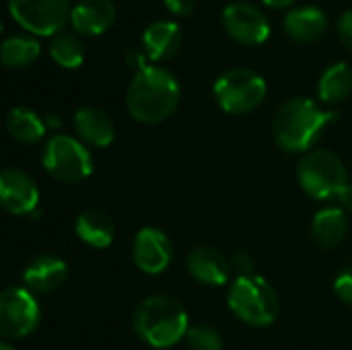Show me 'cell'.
<instances>
[{
	"label": "cell",
	"instance_id": "1",
	"mask_svg": "<svg viewBox=\"0 0 352 350\" xmlns=\"http://www.w3.org/2000/svg\"><path fill=\"white\" fill-rule=\"evenodd\" d=\"M182 87L177 78L161 66H146L136 72L126 91L128 113L140 124H161L179 105Z\"/></svg>",
	"mask_w": 352,
	"mask_h": 350
},
{
	"label": "cell",
	"instance_id": "2",
	"mask_svg": "<svg viewBox=\"0 0 352 350\" xmlns=\"http://www.w3.org/2000/svg\"><path fill=\"white\" fill-rule=\"evenodd\" d=\"M336 118L334 111L324 109L314 99H289L274 118L272 134L276 144L287 153H309L324 128Z\"/></svg>",
	"mask_w": 352,
	"mask_h": 350
},
{
	"label": "cell",
	"instance_id": "3",
	"mask_svg": "<svg viewBox=\"0 0 352 350\" xmlns=\"http://www.w3.org/2000/svg\"><path fill=\"white\" fill-rule=\"evenodd\" d=\"M134 332L153 349H171L186 338L190 324L179 301L169 295L146 297L132 316Z\"/></svg>",
	"mask_w": 352,
	"mask_h": 350
},
{
	"label": "cell",
	"instance_id": "4",
	"mask_svg": "<svg viewBox=\"0 0 352 350\" xmlns=\"http://www.w3.org/2000/svg\"><path fill=\"white\" fill-rule=\"evenodd\" d=\"M229 309L248 326L266 328L276 322L280 301L272 285L258 276H237L229 291Z\"/></svg>",
	"mask_w": 352,
	"mask_h": 350
},
{
	"label": "cell",
	"instance_id": "5",
	"mask_svg": "<svg viewBox=\"0 0 352 350\" xmlns=\"http://www.w3.org/2000/svg\"><path fill=\"white\" fill-rule=\"evenodd\" d=\"M297 177L303 192L316 200L338 198V194L349 186V173L342 159L328 149H314L303 155Z\"/></svg>",
	"mask_w": 352,
	"mask_h": 350
},
{
	"label": "cell",
	"instance_id": "6",
	"mask_svg": "<svg viewBox=\"0 0 352 350\" xmlns=\"http://www.w3.org/2000/svg\"><path fill=\"white\" fill-rule=\"evenodd\" d=\"M219 107L231 116H241L258 109L266 99L268 85L264 76L250 68L225 70L212 85Z\"/></svg>",
	"mask_w": 352,
	"mask_h": 350
},
{
	"label": "cell",
	"instance_id": "7",
	"mask_svg": "<svg viewBox=\"0 0 352 350\" xmlns=\"http://www.w3.org/2000/svg\"><path fill=\"white\" fill-rule=\"evenodd\" d=\"M41 163L43 169L62 184H78L93 173L89 149L82 140L68 134H56L45 142Z\"/></svg>",
	"mask_w": 352,
	"mask_h": 350
},
{
	"label": "cell",
	"instance_id": "8",
	"mask_svg": "<svg viewBox=\"0 0 352 350\" xmlns=\"http://www.w3.org/2000/svg\"><path fill=\"white\" fill-rule=\"evenodd\" d=\"M68 0H8V12L25 31L41 37H54L70 19Z\"/></svg>",
	"mask_w": 352,
	"mask_h": 350
},
{
	"label": "cell",
	"instance_id": "9",
	"mask_svg": "<svg viewBox=\"0 0 352 350\" xmlns=\"http://www.w3.org/2000/svg\"><path fill=\"white\" fill-rule=\"evenodd\" d=\"M39 303L27 287H8L0 295V334L4 340H21L39 324Z\"/></svg>",
	"mask_w": 352,
	"mask_h": 350
},
{
	"label": "cell",
	"instance_id": "10",
	"mask_svg": "<svg viewBox=\"0 0 352 350\" xmlns=\"http://www.w3.org/2000/svg\"><path fill=\"white\" fill-rule=\"evenodd\" d=\"M223 27L231 39L243 45H260L270 37V23L264 10L252 2H231L223 10Z\"/></svg>",
	"mask_w": 352,
	"mask_h": 350
},
{
	"label": "cell",
	"instance_id": "11",
	"mask_svg": "<svg viewBox=\"0 0 352 350\" xmlns=\"http://www.w3.org/2000/svg\"><path fill=\"white\" fill-rule=\"evenodd\" d=\"M173 248L169 237L157 227H142L132 243V260L144 274H161L169 268Z\"/></svg>",
	"mask_w": 352,
	"mask_h": 350
},
{
	"label": "cell",
	"instance_id": "12",
	"mask_svg": "<svg viewBox=\"0 0 352 350\" xmlns=\"http://www.w3.org/2000/svg\"><path fill=\"white\" fill-rule=\"evenodd\" d=\"M0 204L10 215H31L39 204L35 179L19 167L4 169L0 173Z\"/></svg>",
	"mask_w": 352,
	"mask_h": 350
},
{
	"label": "cell",
	"instance_id": "13",
	"mask_svg": "<svg viewBox=\"0 0 352 350\" xmlns=\"http://www.w3.org/2000/svg\"><path fill=\"white\" fill-rule=\"evenodd\" d=\"M68 278V266L58 256H37L23 272V283L33 293H54Z\"/></svg>",
	"mask_w": 352,
	"mask_h": 350
},
{
	"label": "cell",
	"instance_id": "14",
	"mask_svg": "<svg viewBox=\"0 0 352 350\" xmlns=\"http://www.w3.org/2000/svg\"><path fill=\"white\" fill-rule=\"evenodd\" d=\"M190 274L206 287H223L231 276V262L214 248H194L188 256Z\"/></svg>",
	"mask_w": 352,
	"mask_h": 350
},
{
	"label": "cell",
	"instance_id": "15",
	"mask_svg": "<svg viewBox=\"0 0 352 350\" xmlns=\"http://www.w3.org/2000/svg\"><path fill=\"white\" fill-rule=\"evenodd\" d=\"M116 21V4L111 0H80L70 10V23L76 33L95 37L105 33Z\"/></svg>",
	"mask_w": 352,
	"mask_h": 350
},
{
	"label": "cell",
	"instance_id": "16",
	"mask_svg": "<svg viewBox=\"0 0 352 350\" xmlns=\"http://www.w3.org/2000/svg\"><path fill=\"white\" fill-rule=\"evenodd\" d=\"M74 132L85 144L107 149L116 138V126L107 111L99 107H80L74 113Z\"/></svg>",
	"mask_w": 352,
	"mask_h": 350
},
{
	"label": "cell",
	"instance_id": "17",
	"mask_svg": "<svg viewBox=\"0 0 352 350\" xmlns=\"http://www.w3.org/2000/svg\"><path fill=\"white\" fill-rule=\"evenodd\" d=\"M184 41V33L175 21H155L142 33L144 54L153 62H163L173 58Z\"/></svg>",
	"mask_w": 352,
	"mask_h": 350
},
{
	"label": "cell",
	"instance_id": "18",
	"mask_svg": "<svg viewBox=\"0 0 352 350\" xmlns=\"http://www.w3.org/2000/svg\"><path fill=\"white\" fill-rule=\"evenodd\" d=\"M285 31L293 41L309 43L324 35L328 29V17L318 6H299L291 8L285 14Z\"/></svg>",
	"mask_w": 352,
	"mask_h": 350
},
{
	"label": "cell",
	"instance_id": "19",
	"mask_svg": "<svg viewBox=\"0 0 352 350\" xmlns=\"http://www.w3.org/2000/svg\"><path fill=\"white\" fill-rule=\"evenodd\" d=\"M74 233L82 243L95 250H105L116 237V225L103 210L91 208L78 215L74 223Z\"/></svg>",
	"mask_w": 352,
	"mask_h": 350
},
{
	"label": "cell",
	"instance_id": "20",
	"mask_svg": "<svg viewBox=\"0 0 352 350\" xmlns=\"http://www.w3.org/2000/svg\"><path fill=\"white\" fill-rule=\"evenodd\" d=\"M346 229H349L346 215L338 206H330V208L320 210L311 223V233H314L316 243L320 248H326V250L340 245L342 239L346 237Z\"/></svg>",
	"mask_w": 352,
	"mask_h": 350
},
{
	"label": "cell",
	"instance_id": "21",
	"mask_svg": "<svg viewBox=\"0 0 352 350\" xmlns=\"http://www.w3.org/2000/svg\"><path fill=\"white\" fill-rule=\"evenodd\" d=\"M352 93V68L346 62H336L324 70L318 83V95L326 105H336Z\"/></svg>",
	"mask_w": 352,
	"mask_h": 350
},
{
	"label": "cell",
	"instance_id": "22",
	"mask_svg": "<svg viewBox=\"0 0 352 350\" xmlns=\"http://www.w3.org/2000/svg\"><path fill=\"white\" fill-rule=\"evenodd\" d=\"M47 124L29 107H12L6 113V130L8 134L25 144H33L45 136Z\"/></svg>",
	"mask_w": 352,
	"mask_h": 350
},
{
	"label": "cell",
	"instance_id": "23",
	"mask_svg": "<svg viewBox=\"0 0 352 350\" xmlns=\"http://www.w3.org/2000/svg\"><path fill=\"white\" fill-rule=\"evenodd\" d=\"M41 54V45L31 35H10L0 45V60L8 68H25Z\"/></svg>",
	"mask_w": 352,
	"mask_h": 350
},
{
	"label": "cell",
	"instance_id": "24",
	"mask_svg": "<svg viewBox=\"0 0 352 350\" xmlns=\"http://www.w3.org/2000/svg\"><path fill=\"white\" fill-rule=\"evenodd\" d=\"M50 56L58 66L74 70L85 62V45L76 33L60 31L50 41Z\"/></svg>",
	"mask_w": 352,
	"mask_h": 350
},
{
	"label": "cell",
	"instance_id": "25",
	"mask_svg": "<svg viewBox=\"0 0 352 350\" xmlns=\"http://www.w3.org/2000/svg\"><path fill=\"white\" fill-rule=\"evenodd\" d=\"M186 342L190 350H221L223 349V336L217 328L208 324L192 326L186 334Z\"/></svg>",
	"mask_w": 352,
	"mask_h": 350
},
{
	"label": "cell",
	"instance_id": "26",
	"mask_svg": "<svg viewBox=\"0 0 352 350\" xmlns=\"http://www.w3.org/2000/svg\"><path fill=\"white\" fill-rule=\"evenodd\" d=\"M334 291H336V295H338L344 303L352 305V266L344 268V270L336 276V281H334Z\"/></svg>",
	"mask_w": 352,
	"mask_h": 350
},
{
	"label": "cell",
	"instance_id": "27",
	"mask_svg": "<svg viewBox=\"0 0 352 350\" xmlns=\"http://www.w3.org/2000/svg\"><path fill=\"white\" fill-rule=\"evenodd\" d=\"M231 270H235L237 276H252L254 274V258L248 252H235L231 258Z\"/></svg>",
	"mask_w": 352,
	"mask_h": 350
},
{
	"label": "cell",
	"instance_id": "28",
	"mask_svg": "<svg viewBox=\"0 0 352 350\" xmlns=\"http://www.w3.org/2000/svg\"><path fill=\"white\" fill-rule=\"evenodd\" d=\"M338 37L344 43V47L352 52V8L346 10L338 21Z\"/></svg>",
	"mask_w": 352,
	"mask_h": 350
},
{
	"label": "cell",
	"instance_id": "29",
	"mask_svg": "<svg viewBox=\"0 0 352 350\" xmlns=\"http://www.w3.org/2000/svg\"><path fill=\"white\" fill-rule=\"evenodd\" d=\"M163 4L177 17H188L194 10V0H163Z\"/></svg>",
	"mask_w": 352,
	"mask_h": 350
},
{
	"label": "cell",
	"instance_id": "30",
	"mask_svg": "<svg viewBox=\"0 0 352 350\" xmlns=\"http://www.w3.org/2000/svg\"><path fill=\"white\" fill-rule=\"evenodd\" d=\"M126 64H128L130 68H134L136 72H140L142 68L148 66V64H146V54H142V52H138V50H128V52H126Z\"/></svg>",
	"mask_w": 352,
	"mask_h": 350
},
{
	"label": "cell",
	"instance_id": "31",
	"mask_svg": "<svg viewBox=\"0 0 352 350\" xmlns=\"http://www.w3.org/2000/svg\"><path fill=\"white\" fill-rule=\"evenodd\" d=\"M338 200H340L342 210H346V212H351L352 215V184H349V186L338 194Z\"/></svg>",
	"mask_w": 352,
	"mask_h": 350
},
{
	"label": "cell",
	"instance_id": "32",
	"mask_svg": "<svg viewBox=\"0 0 352 350\" xmlns=\"http://www.w3.org/2000/svg\"><path fill=\"white\" fill-rule=\"evenodd\" d=\"M266 6H270V8H287V6H291L295 0H262Z\"/></svg>",
	"mask_w": 352,
	"mask_h": 350
},
{
	"label": "cell",
	"instance_id": "33",
	"mask_svg": "<svg viewBox=\"0 0 352 350\" xmlns=\"http://www.w3.org/2000/svg\"><path fill=\"white\" fill-rule=\"evenodd\" d=\"M0 350H14V349H12V347H10V344H8L6 340H4V342L0 344Z\"/></svg>",
	"mask_w": 352,
	"mask_h": 350
}]
</instances>
